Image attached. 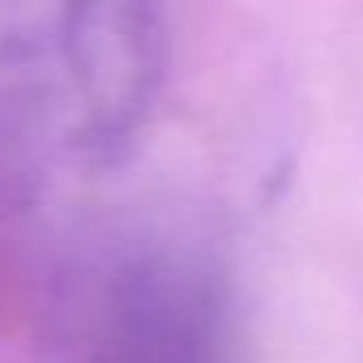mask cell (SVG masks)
<instances>
[{"instance_id":"cell-2","label":"cell","mask_w":363,"mask_h":363,"mask_svg":"<svg viewBox=\"0 0 363 363\" xmlns=\"http://www.w3.org/2000/svg\"><path fill=\"white\" fill-rule=\"evenodd\" d=\"M73 342L77 363H231L223 282L189 248L133 244L94 269Z\"/></svg>"},{"instance_id":"cell-1","label":"cell","mask_w":363,"mask_h":363,"mask_svg":"<svg viewBox=\"0 0 363 363\" xmlns=\"http://www.w3.org/2000/svg\"><path fill=\"white\" fill-rule=\"evenodd\" d=\"M13 69L65 145L99 154L120 145L162 82L167 30L150 5L43 9L13 39Z\"/></svg>"}]
</instances>
